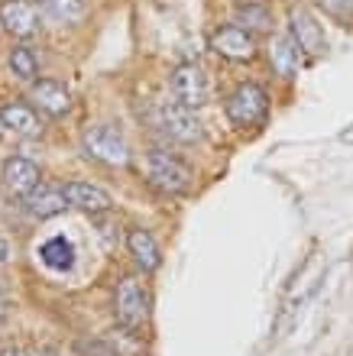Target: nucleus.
I'll use <instances>...</instances> for the list:
<instances>
[{"label":"nucleus","instance_id":"obj_18","mask_svg":"<svg viewBox=\"0 0 353 356\" xmlns=\"http://www.w3.org/2000/svg\"><path fill=\"white\" fill-rule=\"evenodd\" d=\"M298 58H301V52H298V46L292 42V39H276L269 49V62L272 68L279 72L282 78H292L298 72Z\"/></svg>","mask_w":353,"mask_h":356},{"label":"nucleus","instance_id":"obj_24","mask_svg":"<svg viewBox=\"0 0 353 356\" xmlns=\"http://www.w3.org/2000/svg\"><path fill=\"white\" fill-rule=\"evenodd\" d=\"M36 356H65V353H62V350H56V347H46V350H39Z\"/></svg>","mask_w":353,"mask_h":356},{"label":"nucleus","instance_id":"obj_14","mask_svg":"<svg viewBox=\"0 0 353 356\" xmlns=\"http://www.w3.org/2000/svg\"><path fill=\"white\" fill-rule=\"evenodd\" d=\"M0 123H3V130L17 133V136H39V130H42L36 111L26 107V104H3L0 107Z\"/></svg>","mask_w":353,"mask_h":356},{"label":"nucleus","instance_id":"obj_21","mask_svg":"<svg viewBox=\"0 0 353 356\" xmlns=\"http://www.w3.org/2000/svg\"><path fill=\"white\" fill-rule=\"evenodd\" d=\"M315 3L327 19H334L340 26H350L353 23V0H315Z\"/></svg>","mask_w":353,"mask_h":356},{"label":"nucleus","instance_id":"obj_22","mask_svg":"<svg viewBox=\"0 0 353 356\" xmlns=\"http://www.w3.org/2000/svg\"><path fill=\"white\" fill-rule=\"evenodd\" d=\"M7 259H10V243L3 240V236H0V266L7 263Z\"/></svg>","mask_w":353,"mask_h":356},{"label":"nucleus","instance_id":"obj_3","mask_svg":"<svg viewBox=\"0 0 353 356\" xmlns=\"http://www.w3.org/2000/svg\"><path fill=\"white\" fill-rule=\"evenodd\" d=\"M146 169H149V181H152L159 191H166V195H185L188 188H191V172H188V165L162 149L149 152Z\"/></svg>","mask_w":353,"mask_h":356},{"label":"nucleus","instance_id":"obj_13","mask_svg":"<svg viewBox=\"0 0 353 356\" xmlns=\"http://www.w3.org/2000/svg\"><path fill=\"white\" fill-rule=\"evenodd\" d=\"M33 101L39 104V111H46L49 117H62V113L72 107V97H68V88L62 81H52V78H42L33 85Z\"/></svg>","mask_w":353,"mask_h":356},{"label":"nucleus","instance_id":"obj_15","mask_svg":"<svg viewBox=\"0 0 353 356\" xmlns=\"http://www.w3.org/2000/svg\"><path fill=\"white\" fill-rule=\"evenodd\" d=\"M127 250H130V256H133V259H136V263H140L146 272H156L159 266H162V253H159V243L152 240V234H149V230H143V227H133L130 234H127Z\"/></svg>","mask_w":353,"mask_h":356},{"label":"nucleus","instance_id":"obj_10","mask_svg":"<svg viewBox=\"0 0 353 356\" xmlns=\"http://www.w3.org/2000/svg\"><path fill=\"white\" fill-rule=\"evenodd\" d=\"M0 178H3L7 191H13V195H19V197H26L29 191H36V188H39V165H36V162H29V159H23V156H13V159L3 162Z\"/></svg>","mask_w":353,"mask_h":356},{"label":"nucleus","instance_id":"obj_26","mask_svg":"<svg viewBox=\"0 0 353 356\" xmlns=\"http://www.w3.org/2000/svg\"><path fill=\"white\" fill-rule=\"evenodd\" d=\"M0 130H3V123H0Z\"/></svg>","mask_w":353,"mask_h":356},{"label":"nucleus","instance_id":"obj_1","mask_svg":"<svg viewBox=\"0 0 353 356\" xmlns=\"http://www.w3.org/2000/svg\"><path fill=\"white\" fill-rule=\"evenodd\" d=\"M223 111H227L233 127H243V130L246 127H260L266 120V113H269V94L260 85H253V81L237 85L230 91V97H227V104H223Z\"/></svg>","mask_w":353,"mask_h":356},{"label":"nucleus","instance_id":"obj_2","mask_svg":"<svg viewBox=\"0 0 353 356\" xmlns=\"http://www.w3.org/2000/svg\"><path fill=\"white\" fill-rule=\"evenodd\" d=\"M113 314L127 330H143L149 324V291L140 279H127L117 285V295H113Z\"/></svg>","mask_w":353,"mask_h":356},{"label":"nucleus","instance_id":"obj_8","mask_svg":"<svg viewBox=\"0 0 353 356\" xmlns=\"http://www.w3.org/2000/svg\"><path fill=\"white\" fill-rule=\"evenodd\" d=\"M162 130L178 143H198L201 133H205L201 130V120L195 117V111L185 107V104H178V101L162 104Z\"/></svg>","mask_w":353,"mask_h":356},{"label":"nucleus","instance_id":"obj_17","mask_svg":"<svg viewBox=\"0 0 353 356\" xmlns=\"http://www.w3.org/2000/svg\"><path fill=\"white\" fill-rule=\"evenodd\" d=\"M237 26L250 33H272V10L266 3H237Z\"/></svg>","mask_w":353,"mask_h":356},{"label":"nucleus","instance_id":"obj_25","mask_svg":"<svg viewBox=\"0 0 353 356\" xmlns=\"http://www.w3.org/2000/svg\"><path fill=\"white\" fill-rule=\"evenodd\" d=\"M0 356H26V353H23V350H17V347H7V350H3V353H0Z\"/></svg>","mask_w":353,"mask_h":356},{"label":"nucleus","instance_id":"obj_11","mask_svg":"<svg viewBox=\"0 0 353 356\" xmlns=\"http://www.w3.org/2000/svg\"><path fill=\"white\" fill-rule=\"evenodd\" d=\"M65 197H68V204L84 211V214H104V211L113 207V197L104 188L91 185V181H68Z\"/></svg>","mask_w":353,"mask_h":356},{"label":"nucleus","instance_id":"obj_20","mask_svg":"<svg viewBox=\"0 0 353 356\" xmlns=\"http://www.w3.org/2000/svg\"><path fill=\"white\" fill-rule=\"evenodd\" d=\"M10 72L17 78H23V81H33L39 72V62H36V56H33V49H26V46L10 49Z\"/></svg>","mask_w":353,"mask_h":356},{"label":"nucleus","instance_id":"obj_5","mask_svg":"<svg viewBox=\"0 0 353 356\" xmlns=\"http://www.w3.org/2000/svg\"><path fill=\"white\" fill-rule=\"evenodd\" d=\"M207 94H211V85H207V75L201 72L198 65H178L175 72H172V97H175L178 104H185V107H201V104H207Z\"/></svg>","mask_w":353,"mask_h":356},{"label":"nucleus","instance_id":"obj_6","mask_svg":"<svg viewBox=\"0 0 353 356\" xmlns=\"http://www.w3.org/2000/svg\"><path fill=\"white\" fill-rule=\"evenodd\" d=\"M211 49L217 52V56L230 58V62H250V58L256 56V36H253L250 29L230 23V26L214 29Z\"/></svg>","mask_w":353,"mask_h":356},{"label":"nucleus","instance_id":"obj_7","mask_svg":"<svg viewBox=\"0 0 353 356\" xmlns=\"http://www.w3.org/2000/svg\"><path fill=\"white\" fill-rule=\"evenodd\" d=\"M39 17H42V10L33 0H0V26L10 36H33L39 29Z\"/></svg>","mask_w":353,"mask_h":356},{"label":"nucleus","instance_id":"obj_23","mask_svg":"<svg viewBox=\"0 0 353 356\" xmlns=\"http://www.w3.org/2000/svg\"><path fill=\"white\" fill-rule=\"evenodd\" d=\"M7 321V295H3V289H0V324Z\"/></svg>","mask_w":353,"mask_h":356},{"label":"nucleus","instance_id":"obj_9","mask_svg":"<svg viewBox=\"0 0 353 356\" xmlns=\"http://www.w3.org/2000/svg\"><path fill=\"white\" fill-rule=\"evenodd\" d=\"M288 29H292V42L298 46V52L305 56H321L327 49L324 29L317 26V19L308 10H292L288 13Z\"/></svg>","mask_w":353,"mask_h":356},{"label":"nucleus","instance_id":"obj_12","mask_svg":"<svg viewBox=\"0 0 353 356\" xmlns=\"http://www.w3.org/2000/svg\"><path fill=\"white\" fill-rule=\"evenodd\" d=\"M23 204H26V211L33 217H39V220H46V217H56L62 214L68 207V197H65V188H46L39 185L36 191H29L26 197H23Z\"/></svg>","mask_w":353,"mask_h":356},{"label":"nucleus","instance_id":"obj_16","mask_svg":"<svg viewBox=\"0 0 353 356\" xmlns=\"http://www.w3.org/2000/svg\"><path fill=\"white\" fill-rule=\"evenodd\" d=\"M39 259L49 266V269L56 272H65L74 266V246L72 240H65V236H52V240H46V243L39 246Z\"/></svg>","mask_w":353,"mask_h":356},{"label":"nucleus","instance_id":"obj_4","mask_svg":"<svg viewBox=\"0 0 353 356\" xmlns=\"http://www.w3.org/2000/svg\"><path fill=\"white\" fill-rule=\"evenodd\" d=\"M81 146L91 159L104 162V165H127L130 162V149L123 136L107 123H97V127H88L81 136Z\"/></svg>","mask_w":353,"mask_h":356},{"label":"nucleus","instance_id":"obj_19","mask_svg":"<svg viewBox=\"0 0 353 356\" xmlns=\"http://www.w3.org/2000/svg\"><path fill=\"white\" fill-rule=\"evenodd\" d=\"M39 10H42V17L65 26V23H74V19L84 17V0H39Z\"/></svg>","mask_w":353,"mask_h":356}]
</instances>
